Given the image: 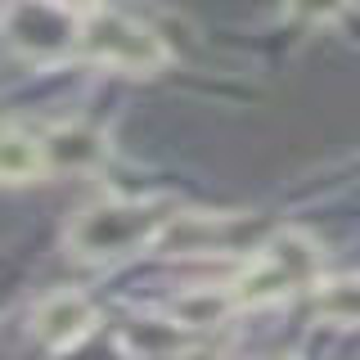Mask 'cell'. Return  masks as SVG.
Listing matches in <instances>:
<instances>
[{"mask_svg": "<svg viewBox=\"0 0 360 360\" xmlns=\"http://www.w3.org/2000/svg\"><path fill=\"white\" fill-rule=\"evenodd\" d=\"M45 153H50V172H95L108 158V140L86 122H59L45 135Z\"/></svg>", "mask_w": 360, "mask_h": 360, "instance_id": "obj_7", "label": "cell"}, {"mask_svg": "<svg viewBox=\"0 0 360 360\" xmlns=\"http://www.w3.org/2000/svg\"><path fill=\"white\" fill-rule=\"evenodd\" d=\"M230 311H239L234 288H185V292L172 297V320L180 329H189V333L217 329V324H225Z\"/></svg>", "mask_w": 360, "mask_h": 360, "instance_id": "obj_10", "label": "cell"}, {"mask_svg": "<svg viewBox=\"0 0 360 360\" xmlns=\"http://www.w3.org/2000/svg\"><path fill=\"white\" fill-rule=\"evenodd\" d=\"M5 41L32 63H59L82 50V14L59 0H9Z\"/></svg>", "mask_w": 360, "mask_h": 360, "instance_id": "obj_4", "label": "cell"}, {"mask_svg": "<svg viewBox=\"0 0 360 360\" xmlns=\"http://www.w3.org/2000/svg\"><path fill=\"white\" fill-rule=\"evenodd\" d=\"M77 54L99 68H112V72H131V77H153L172 59L167 41L149 22L117 14V9H95L90 18H82V50Z\"/></svg>", "mask_w": 360, "mask_h": 360, "instance_id": "obj_3", "label": "cell"}, {"mask_svg": "<svg viewBox=\"0 0 360 360\" xmlns=\"http://www.w3.org/2000/svg\"><path fill=\"white\" fill-rule=\"evenodd\" d=\"M176 212H167L158 198H108L86 207L68 225V252L82 262L127 257L135 248H153Z\"/></svg>", "mask_w": 360, "mask_h": 360, "instance_id": "obj_1", "label": "cell"}, {"mask_svg": "<svg viewBox=\"0 0 360 360\" xmlns=\"http://www.w3.org/2000/svg\"><path fill=\"white\" fill-rule=\"evenodd\" d=\"M59 5H68V9H72V14H82V18H90V14H95V9H104V5H99V0H59Z\"/></svg>", "mask_w": 360, "mask_h": 360, "instance_id": "obj_13", "label": "cell"}, {"mask_svg": "<svg viewBox=\"0 0 360 360\" xmlns=\"http://www.w3.org/2000/svg\"><path fill=\"white\" fill-rule=\"evenodd\" d=\"M284 9L297 22H333L352 9V0H284Z\"/></svg>", "mask_w": 360, "mask_h": 360, "instance_id": "obj_12", "label": "cell"}, {"mask_svg": "<svg viewBox=\"0 0 360 360\" xmlns=\"http://www.w3.org/2000/svg\"><path fill=\"white\" fill-rule=\"evenodd\" d=\"M257 243V221L239 212H176L153 248L172 257H202V252H248Z\"/></svg>", "mask_w": 360, "mask_h": 360, "instance_id": "obj_5", "label": "cell"}, {"mask_svg": "<svg viewBox=\"0 0 360 360\" xmlns=\"http://www.w3.org/2000/svg\"><path fill=\"white\" fill-rule=\"evenodd\" d=\"M320 243L307 230H275L270 239L257 248V257L248 262V270L234 279V302L243 307H270V302L288 297V292L320 284Z\"/></svg>", "mask_w": 360, "mask_h": 360, "instance_id": "obj_2", "label": "cell"}, {"mask_svg": "<svg viewBox=\"0 0 360 360\" xmlns=\"http://www.w3.org/2000/svg\"><path fill=\"white\" fill-rule=\"evenodd\" d=\"M95 324H99L95 302L77 288L50 292V297H41L37 311H32V333H37V342L50 347V352H72V347H82L86 338L95 333Z\"/></svg>", "mask_w": 360, "mask_h": 360, "instance_id": "obj_6", "label": "cell"}, {"mask_svg": "<svg viewBox=\"0 0 360 360\" xmlns=\"http://www.w3.org/2000/svg\"><path fill=\"white\" fill-rule=\"evenodd\" d=\"M315 315L338 329H356L360 324V275H338L315 284Z\"/></svg>", "mask_w": 360, "mask_h": 360, "instance_id": "obj_11", "label": "cell"}, {"mask_svg": "<svg viewBox=\"0 0 360 360\" xmlns=\"http://www.w3.org/2000/svg\"><path fill=\"white\" fill-rule=\"evenodd\" d=\"M0 172L5 185H32L50 172V153H45V135L22 131L18 122L5 127V149H0Z\"/></svg>", "mask_w": 360, "mask_h": 360, "instance_id": "obj_8", "label": "cell"}, {"mask_svg": "<svg viewBox=\"0 0 360 360\" xmlns=\"http://www.w3.org/2000/svg\"><path fill=\"white\" fill-rule=\"evenodd\" d=\"M189 329H180L176 320H131L127 329H122V352L135 356V360H176L185 352V338Z\"/></svg>", "mask_w": 360, "mask_h": 360, "instance_id": "obj_9", "label": "cell"}]
</instances>
